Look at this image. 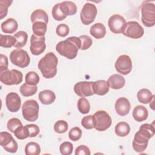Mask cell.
Listing matches in <instances>:
<instances>
[{
  "label": "cell",
  "mask_w": 155,
  "mask_h": 155,
  "mask_svg": "<svg viewBox=\"0 0 155 155\" xmlns=\"http://www.w3.org/2000/svg\"><path fill=\"white\" fill-rule=\"evenodd\" d=\"M94 128L99 131H104L109 128L112 124V119L108 113L104 110L97 111L93 114Z\"/></svg>",
  "instance_id": "obj_7"
},
{
  "label": "cell",
  "mask_w": 155,
  "mask_h": 155,
  "mask_svg": "<svg viewBox=\"0 0 155 155\" xmlns=\"http://www.w3.org/2000/svg\"><path fill=\"white\" fill-rule=\"evenodd\" d=\"M74 91L81 97L91 96L94 94V82L81 81L74 86Z\"/></svg>",
  "instance_id": "obj_13"
},
{
  "label": "cell",
  "mask_w": 155,
  "mask_h": 155,
  "mask_svg": "<svg viewBox=\"0 0 155 155\" xmlns=\"http://www.w3.org/2000/svg\"><path fill=\"white\" fill-rule=\"evenodd\" d=\"M0 145L7 152L15 153L18 149V145L11 134L7 131L0 133Z\"/></svg>",
  "instance_id": "obj_11"
},
{
  "label": "cell",
  "mask_w": 155,
  "mask_h": 155,
  "mask_svg": "<svg viewBox=\"0 0 155 155\" xmlns=\"http://www.w3.org/2000/svg\"><path fill=\"white\" fill-rule=\"evenodd\" d=\"M5 105L10 112H17L21 105V100L19 96L15 92H10L5 97Z\"/></svg>",
  "instance_id": "obj_16"
},
{
  "label": "cell",
  "mask_w": 155,
  "mask_h": 155,
  "mask_svg": "<svg viewBox=\"0 0 155 155\" xmlns=\"http://www.w3.org/2000/svg\"><path fill=\"white\" fill-rule=\"evenodd\" d=\"M154 94H152L150 90L147 88L140 89L137 93L138 101L142 104H147L150 102Z\"/></svg>",
  "instance_id": "obj_28"
},
{
  "label": "cell",
  "mask_w": 155,
  "mask_h": 155,
  "mask_svg": "<svg viewBox=\"0 0 155 155\" xmlns=\"http://www.w3.org/2000/svg\"><path fill=\"white\" fill-rule=\"evenodd\" d=\"M132 115L136 121L139 122H142L148 117V110L143 105H137L133 109Z\"/></svg>",
  "instance_id": "obj_21"
},
{
  "label": "cell",
  "mask_w": 155,
  "mask_h": 155,
  "mask_svg": "<svg viewBox=\"0 0 155 155\" xmlns=\"http://www.w3.org/2000/svg\"><path fill=\"white\" fill-rule=\"evenodd\" d=\"M155 133L153 124H143L139 127V131L134 134L132 146L134 150L137 153H142L147 148L148 140Z\"/></svg>",
  "instance_id": "obj_1"
},
{
  "label": "cell",
  "mask_w": 155,
  "mask_h": 155,
  "mask_svg": "<svg viewBox=\"0 0 155 155\" xmlns=\"http://www.w3.org/2000/svg\"><path fill=\"white\" fill-rule=\"evenodd\" d=\"M25 154L26 155H39L41 153L40 145L35 142H30L25 147Z\"/></svg>",
  "instance_id": "obj_32"
},
{
  "label": "cell",
  "mask_w": 155,
  "mask_h": 155,
  "mask_svg": "<svg viewBox=\"0 0 155 155\" xmlns=\"http://www.w3.org/2000/svg\"><path fill=\"white\" fill-rule=\"evenodd\" d=\"M47 29V24L44 22H35L32 25V31L37 36H44Z\"/></svg>",
  "instance_id": "obj_29"
},
{
  "label": "cell",
  "mask_w": 155,
  "mask_h": 155,
  "mask_svg": "<svg viewBox=\"0 0 155 155\" xmlns=\"http://www.w3.org/2000/svg\"><path fill=\"white\" fill-rule=\"evenodd\" d=\"M131 105L128 99L124 97L118 98L114 104L116 112L120 116L127 115L130 110Z\"/></svg>",
  "instance_id": "obj_17"
},
{
  "label": "cell",
  "mask_w": 155,
  "mask_h": 155,
  "mask_svg": "<svg viewBox=\"0 0 155 155\" xmlns=\"http://www.w3.org/2000/svg\"><path fill=\"white\" fill-rule=\"evenodd\" d=\"M77 107L79 111L82 114H87L90 110V104L89 101L85 97H81L78 99Z\"/></svg>",
  "instance_id": "obj_33"
},
{
  "label": "cell",
  "mask_w": 155,
  "mask_h": 155,
  "mask_svg": "<svg viewBox=\"0 0 155 155\" xmlns=\"http://www.w3.org/2000/svg\"><path fill=\"white\" fill-rule=\"evenodd\" d=\"M40 102L44 105H50L56 99L55 93L50 90H44L39 92L38 95Z\"/></svg>",
  "instance_id": "obj_20"
},
{
  "label": "cell",
  "mask_w": 155,
  "mask_h": 155,
  "mask_svg": "<svg viewBox=\"0 0 155 155\" xmlns=\"http://www.w3.org/2000/svg\"><path fill=\"white\" fill-rule=\"evenodd\" d=\"M11 62L20 68L27 67L30 62V58L28 53L21 48L13 50L10 54Z\"/></svg>",
  "instance_id": "obj_8"
},
{
  "label": "cell",
  "mask_w": 155,
  "mask_h": 155,
  "mask_svg": "<svg viewBox=\"0 0 155 155\" xmlns=\"http://www.w3.org/2000/svg\"><path fill=\"white\" fill-rule=\"evenodd\" d=\"M81 125L85 129L90 130L94 127V121L93 115L84 116L81 120Z\"/></svg>",
  "instance_id": "obj_39"
},
{
  "label": "cell",
  "mask_w": 155,
  "mask_h": 155,
  "mask_svg": "<svg viewBox=\"0 0 155 155\" xmlns=\"http://www.w3.org/2000/svg\"><path fill=\"white\" fill-rule=\"evenodd\" d=\"M116 71L122 75L128 74L132 70V61L130 57L126 54H122L118 57L115 64Z\"/></svg>",
  "instance_id": "obj_12"
},
{
  "label": "cell",
  "mask_w": 155,
  "mask_h": 155,
  "mask_svg": "<svg viewBox=\"0 0 155 155\" xmlns=\"http://www.w3.org/2000/svg\"><path fill=\"white\" fill-rule=\"evenodd\" d=\"M59 8L63 14L66 16L74 15L77 12L76 5L73 2L69 1L60 2Z\"/></svg>",
  "instance_id": "obj_22"
},
{
  "label": "cell",
  "mask_w": 155,
  "mask_h": 155,
  "mask_svg": "<svg viewBox=\"0 0 155 155\" xmlns=\"http://www.w3.org/2000/svg\"><path fill=\"white\" fill-rule=\"evenodd\" d=\"M18 28V22L13 18H8L1 25V28L2 32L7 34L15 33Z\"/></svg>",
  "instance_id": "obj_19"
},
{
  "label": "cell",
  "mask_w": 155,
  "mask_h": 155,
  "mask_svg": "<svg viewBox=\"0 0 155 155\" xmlns=\"http://www.w3.org/2000/svg\"><path fill=\"white\" fill-rule=\"evenodd\" d=\"M70 31L69 27L65 24H59L56 29V34L60 37H65L67 36Z\"/></svg>",
  "instance_id": "obj_44"
},
{
  "label": "cell",
  "mask_w": 155,
  "mask_h": 155,
  "mask_svg": "<svg viewBox=\"0 0 155 155\" xmlns=\"http://www.w3.org/2000/svg\"><path fill=\"white\" fill-rule=\"evenodd\" d=\"M126 23L125 18L118 14H115L110 17L108 21V25L111 32L119 34L122 33L125 24Z\"/></svg>",
  "instance_id": "obj_15"
},
{
  "label": "cell",
  "mask_w": 155,
  "mask_h": 155,
  "mask_svg": "<svg viewBox=\"0 0 155 155\" xmlns=\"http://www.w3.org/2000/svg\"><path fill=\"white\" fill-rule=\"evenodd\" d=\"M90 33L96 39H102L106 35V28L102 23H96L90 27Z\"/></svg>",
  "instance_id": "obj_23"
},
{
  "label": "cell",
  "mask_w": 155,
  "mask_h": 155,
  "mask_svg": "<svg viewBox=\"0 0 155 155\" xmlns=\"http://www.w3.org/2000/svg\"><path fill=\"white\" fill-rule=\"evenodd\" d=\"M82 134V131L79 127H75L72 128L69 133L68 136L69 138L73 141H77L81 139Z\"/></svg>",
  "instance_id": "obj_43"
},
{
  "label": "cell",
  "mask_w": 155,
  "mask_h": 155,
  "mask_svg": "<svg viewBox=\"0 0 155 155\" xmlns=\"http://www.w3.org/2000/svg\"><path fill=\"white\" fill-rule=\"evenodd\" d=\"M25 81L29 85H36L39 82L40 78L35 71H29L25 75Z\"/></svg>",
  "instance_id": "obj_34"
},
{
  "label": "cell",
  "mask_w": 155,
  "mask_h": 155,
  "mask_svg": "<svg viewBox=\"0 0 155 155\" xmlns=\"http://www.w3.org/2000/svg\"><path fill=\"white\" fill-rule=\"evenodd\" d=\"M114 131L117 136L119 137H125L129 134L130 131V127L129 124L125 122H120L115 126Z\"/></svg>",
  "instance_id": "obj_26"
},
{
  "label": "cell",
  "mask_w": 155,
  "mask_h": 155,
  "mask_svg": "<svg viewBox=\"0 0 155 155\" xmlns=\"http://www.w3.org/2000/svg\"><path fill=\"white\" fill-rule=\"evenodd\" d=\"M107 82L110 88L114 90H119L125 85V79L120 74H114L108 78Z\"/></svg>",
  "instance_id": "obj_18"
},
{
  "label": "cell",
  "mask_w": 155,
  "mask_h": 155,
  "mask_svg": "<svg viewBox=\"0 0 155 155\" xmlns=\"http://www.w3.org/2000/svg\"><path fill=\"white\" fill-rule=\"evenodd\" d=\"M30 19L32 23L41 21L47 24L48 22V16L47 13L44 10L36 9L32 12L30 16Z\"/></svg>",
  "instance_id": "obj_25"
},
{
  "label": "cell",
  "mask_w": 155,
  "mask_h": 155,
  "mask_svg": "<svg viewBox=\"0 0 155 155\" xmlns=\"http://www.w3.org/2000/svg\"><path fill=\"white\" fill-rule=\"evenodd\" d=\"M16 42L15 38L8 35H0V46L4 48H11Z\"/></svg>",
  "instance_id": "obj_30"
},
{
  "label": "cell",
  "mask_w": 155,
  "mask_h": 155,
  "mask_svg": "<svg viewBox=\"0 0 155 155\" xmlns=\"http://www.w3.org/2000/svg\"><path fill=\"white\" fill-rule=\"evenodd\" d=\"M14 134L15 137L19 140H23L27 137H30L29 132L27 126H21L16 128L14 131Z\"/></svg>",
  "instance_id": "obj_35"
},
{
  "label": "cell",
  "mask_w": 155,
  "mask_h": 155,
  "mask_svg": "<svg viewBox=\"0 0 155 155\" xmlns=\"http://www.w3.org/2000/svg\"><path fill=\"white\" fill-rule=\"evenodd\" d=\"M90 150L89 148L85 145H80L75 150L76 155H90Z\"/></svg>",
  "instance_id": "obj_46"
},
{
  "label": "cell",
  "mask_w": 155,
  "mask_h": 155,
  "mask_svg": "<svg viewBox=\"0 0 155 155\" xmlns=\"http://www.w3.org/2000/svg\"><path fill=\"white\" fill-rule=\"evenodd\" d=\"M68 128V123L64 120H59L57 121L54 125V130L56 133L62 134L65 133Z\"/></svg>",
  "instance_id": "obj_37"
},
{
  "label": "cell",
  "mask_w": 155,
  "mask_h": 155,
  "mask_svg": "<svg viewBox=\"0 0 155 155\" xmlns=\"http://www.w3.org/2000/svg\"><path fill=\"white\" fill-rule=\"evenodd\" d=\"M13 36L16 39V42L14 45V47L16 48H21L24 47L27 43L28 35L24 31H19L15 33Z\"/></svg>",
  "instance_id": "obj_27"
},
{
  "label": "cell",
  "mask_w": 155,
  "mask_h": 155,
  "mask_svg": "<svg viewBox=\"0 0 155 155\" xmlns=\"http://www.w3.org/2000/svg\"><path fill=\"white\" fill-rule=\"evenodd\" d=\"M51 14L53 18L56 21H62L67 18V16L63 14L60 9L59 3H57L53 6L51 11Z\"/></svg>",
  "instance_id": "obj_38"
},
{
  "label": "cell",
  "mask_w": 155,
  "mask_h": 155,
  "mask_svg": "<svg viewBox=\"0 0 155 155\" xmlns=\"http://www.w3.org/2000/svg\"><path fill=\"white\" fill-rule=\"evenodd\" d=\"M81 41L79 37L71 36L64 41H60L56 45V51L68 59H74L78 50L81 49Z\"/></svg>",
  "instance_id": "obj_2"
},
{
  "label": "cell",
  "mask_w": 155,
  "mask_h": 155,
  "mask_svg": "<svg viewBox=\"0 0 155 155\" xmlns=\"http://www.w3.org/2000/svg\"><path fill=\"white\" fill-rule=\"evenodd\" d=\"M38 90V87L36 85H29L27 83L23 84L19 88V91L21 94L24 97H28L34 95Z\"/></svg>",
  "instance_id": "obj_31"
},
{
  "label": "cell",
  "mask_w": 155,
  "mask_h": 155,
  "mask_svg": "<svg viewBox=\"0 0 155 155\" xmlns=\"http://www.w3.org/2000/svg\"><path fill=\"white\" fill-rule=\"evenodd\" d=\"M8 58L7 57L3 54H0V73L8 70Z\"/></svg>",
  "instance_id": "obj_47"
},
{
  "label": "cell",
  "mask_w": 155,
  "mask_h": 155,
  "mask_svg": "<svg viewBox=\"0 0 155 155\" xmlns=\"http://www.w3.org/2000/svg\"><path fill=\"white\" fill-rule=\"evenodd\" d=\"M97 10L96 5L90 2L85 3L80 13L81 22L85 25L92 23L97 15Z\"/></svg>",
  "instance_id": "obj_10"
},
{
  "label": "cell",
  "mask_w": 155,
  "mask_h": 155,
  "mask_svg": "<svg viewBox=\"0 0 155 155\" xmlns=\"http://www.w3.org/2000/svg\"><path fill=\"white\" fill-rule=\"evenodd\" d=\"M141 20L147 27H152L155 24V5L150 1L145 2L141 7Z\"/></svg>",
  "instance_id": "obj_5"
},
{
  "label": "cell",
  "mask_w": 155,
  "mask_h": 155,
  "mask_svg": "<svg viewBox=\"0 0 155 155\" xmlns=\"http://www.w3.org/2000/svg\"><path fill=\"white\" fill-rule=\"evenodd\" d=\"M22 122L21 120L16 117H13L8 120L7 124V129L12 133H14L15 130L18 128V127L22 126Z\"/></svg>",
  "instance_id": "obj_40"
},
{
  "label": "cell",
  "mask_w": 155,
  "mask_h": 155,
  "mask_svg": "<svg viewBox=\"0 0 155 155\" xmlns=\"http://www.w3.org/2000/svg\"><path fill=\"white\" fill-rule=\"evenodd\" d=\"M110 87L105 80H98L94 82V94L99 96H104L109 91Z\"/></svg>",
  "instance_id": "obj_24"
},
{
  "label": "cell",
  "mask_w": 155,
  "mask_h": 155,
  "mask_svg": "<svg viewBox=\"0 0 155 155\" xmlns=\"http://www.w3.org/2000/svg\"><path fill=\"white\" fill-rule=\"evenodd\" d=\"M154 97H155V96H154V95H153V97H152L151 100V101H150V102H149V103H150V107H151V108L153 110H154Z\"/></svg>",
  "instance_id": "obj_48"
},
{
  "label": "cell",
  "mask_w": 155,
  "mask_h": 155,
  "mask_svg": "<svg viewBox=\"0 0 155 155\" xmlns=\"http://www.w3.org/2000/svg\"><path fill=\"white\" fill-rule=\"evenodd\" d=\"M12 0H0V18H5L8 13V8L12 4Z\"/></svg>",
  "instance_id": "obj_36"
},
{
  "label": "cell",
  "mask_w": 155,
  "mask_h": 155,
  "mask_svg": "<svg viewBox=\"0 0 155 155\" xmlns=\"http://www.w3.org/2000/svg\"><path fill=\"white\" fill-rule=\"evenodd\" d=\"M39 106L36 101L27 100L22 106V114L23 117L28 122H35L38 118Z\"/></svg>",
  "instance_id": "obj_4"
},
{
  "label": "cell",
  "mask_w": 155,
  "mask_h": 155,
  "mask_svg": "<svg viewBox=\"0 0 155 155\" xmlns=\"http://www.w3.org/2000/svg\"><path fill=\"white\" fill-rule=\"evenodd\" d=\"M122 33L124 36L132 39H139L143 35L144 30L139 22L131 21L125 24Z\"/></svg>",
  "instance_id": "obj_9"
},
{
  "label": "cell",
  "mask_w": 155,
  "mask_h": 155,
  "mask_svg": "<svg viewBox=\"0 0 155 155\" xmlns=\"http://www.w3.org/2000/svg\"><path fill=\"white\" fill-rule=\"evenodd\" d=\"M23 80L22 73L16 69L7 70L0 73V81L6 85H18Z\"/></svg>",
  "instance_id": "obj_6"
},
{
  "label": "cell",
  "mask_w": 155,
  "mask_h": 155,
  "mask_svg": "<svg viewBox=\"0 0 155 155\" xmlns=\"http://www.w3.org/2000/svg\"><path fill=\"white\" fill-rule=\"evenodd\" d=\"M58 59L52 52H48L42 57L38 64V67L45 79H51L57 73Z\"/></svg>",
  "instance_id": "obj_3"
},
{
  "label": "cell",
  "mask_w": 155,
  "mask_h": 155,
  "mask_svg": "<svg viewBox=\"0 0 155 155\" xmlns=\"http://www.w3.org/2000/svg\"><path fill=\"white\" fill-rule=\"evenodd\" d=\"M29 134H30V137H36L39 133V127L36 125V124H28L26 125Z\"/></svg>",
  "instance_id": "obj_45"
},
{
  "label": "cell",
  "mask_w": 155,
  "mask_h": 155,
  "mask_svg": "<svg viewBox=\"0 0 155 155\" xmlns=\"http://www.w3.org/2000/svg\"><path fill=\"white\" fill-rule=\"evenodd\" d=\"M73 150V144L70 142H64L59 147L60 153L63 155H70Z\"/></svg>",
  "instance_id": "obj_41"
},
{
  "label": "cell",
  "mask_w": 155,
  "mask_h": 155,
  "mask_svg": "<svg viewBox=\"0 0 155 155\" xmlns=\"http://www.w3.org/2000/svg\"><path fill=\"white\" fill-rule=\"evenodd\" d=\"M45 41V36H37L33 34L30 39V50L31 53L36 56L42 54L46 48Z\"/></svg>",
  "instance_id": "obj_14"
},
{
  "label": "cell",
  "mask_w": 155,
  "mask_h": 155,
  "mask_svg": "<svg viewBox=\"0 0 155 155\" xmlns=\"http://www.w3.org/2000/svg\"><path fill=\"white\" fill-rule=\"evenodd\" d=\"M79 38H80L81 41V50H85L88 49L93 44L92 39L88 35H81Z\"/></svg>",
  "instance_id": "obj_42"
}]
</instances>
